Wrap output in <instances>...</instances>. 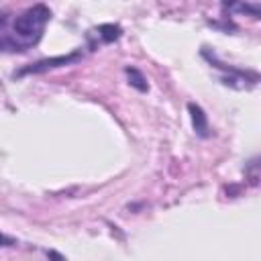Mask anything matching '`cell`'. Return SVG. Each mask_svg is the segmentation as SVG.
<instances>
[{
  "label": "cell",
  "instance_id": "obj_1",
  "mask_svg": "<svg viewBox=\"0 0 261 261\" xmlns=\"http://www.w3.org/2000/svg\"><path fill=\"white\" fill-rule=\"evenodd\" d=\"M49 18L51 10L45 4H35L18 12L10 27L8 16L0 14V51H27L37 45Z\"/></svg>",
  "mask_w": 261,
  "mask_h": 261
},
{
  "label": "cell",
  "instance_id": "obj_2",
  "mask_svg": "<svg viewBox=\"0 0 261 261\" xmlns=\"http://www.w3.org/2000/svg\"><path fill=\"white\" fill-rule=\"evenodd\" d=\"M82 59V53L80 51H73L69 55H59V57H51V59H41V61H35L18 71H14V77H22L27 73H43L47 69H55V67H61V65H69V63H75Z\"/></svg>",
  "mask_w": 261,
  "mask_h": 261
},
{
  "label": "cell",
  "instance_id": "obj_3",
  "mask_svg": "<svg viewBox=\"0 0 261 261\" xmlns=\"http://www.w3.org/2000/svg\"><path fill=\"white\" fill-rule=\"evenodd\" d=\"M188 112H190V118H192L194 133L198 137H202V139H208L210 137V124H208V116L202 110V106H198L196 102H190L188 104Z\"/></svg>",
  "mask_w": 261,
  "mask_h": 261
},
{
  "label": "cell",
  "instance_id": "obj_4",
  "mask_svg": "<svg viewBox=\"0 0 261 261\" xmlns=\"http://www.w3.org/2000/svg\"><path fill=\"white\" fill-rule=\"evenodd\" d=\"M124 73H126V77H128V84H130L135 90H139V92H147V90H149V84H147L145 75H143L137 67L126 65V67H124Z\"/></svg>",
  "mask_w": 261,
  "mask_h": 261
},
{
  "label": "cell",
  "instance_id": "obj_5",
  "mask_svg": "<svg viewBox=\"0 0 261 261\" xmlns=\"http://www.w3.org/2000/svg\"><path fill=\"white\" fill-rule=\"evenodd\" d=\"M120 27L118 24H100L98 27V37L102 39V43H112L120 37Z\"/></svg>",
  "mask_w": 261,
  "mask_h": 261
},
{
  "label": "cell",
  "instance_id": "obj_6",
  "mask_svg": "<svg viewBox=\"0 0 261 261\" xmlns=\"http://www.w3.org/2000/svg\"><path fill=\"white\" fill-rule=\"evenodd\" d=\"M232 8H237V10H241V12H247V14H251L253 18H259V12H261V6L255 2V4H234Z\"/></svg>",
  "mask_w": 261,
  "mask_h": 261
},
{
  "label": "cell",
  "instance_id": "obj_7",
  "mask_svg": "<svg viewBox=\"0 0 261 261\" xmlns=\"http://www.w3.org/2000/svg\"><path fill=\"white\" fill-rule=\"evenodd\" d=\"M47 255H49V259H51V261H65L57 251H47Z\"/></svg>",
  "mask_w": 261,
  "mask_h": 261
},
{
  "label": "cell",
  "instance_id": "obj_8",
  "mask_svg": "<svg viewBox=\"0 0 261 261\" xmlns=\"http://www.w3.org/2000/svg\"><path fill=\"white\" fill-rule=\"evenodd\" d=\"M6 245H12V239H8V237H4L0 232V247H6Z\"/></svg>",
  "mask_w": 261,
  "mask_h": 261
}]
</instances>
